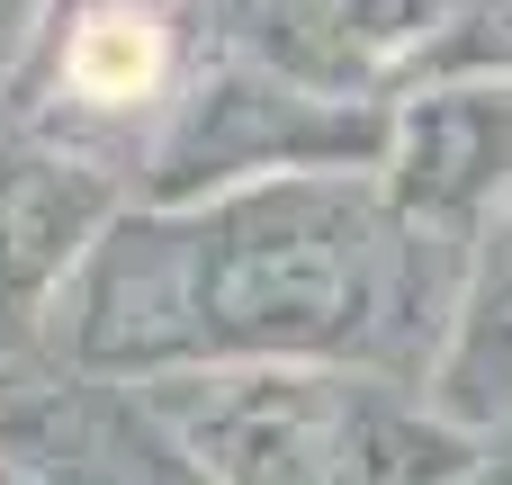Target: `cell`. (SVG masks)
Returning a JSON list of instances; mask_svg holds the SVG:
<instances>
[{"label":"cell","instance_id":"8fae6325","mask_svg":"<svg viewBox=\"0 0 512 485\" xmlns=\"http://www.w3.org/2000/svg\"><path fill=\"white\" fill-rule=\"evenodd\" d=\"M0 485H36V477H27V468H18V459H0Z\"/></svg>","mask_w":512,"mask_h":485},{"label":"cell","instance_id":"9c48e42d","mask_svg":"<svg viewBox=\"0 0 512 485\" xmlns=\"http://www.w3.org/2000/svg\"><path fill=\"white\" fill-rule=\"evenodd\" d=\"M468 9H477V0H342V54H351V72L387 99V90H405V81L459 36Z\"/></svg>","mask_w":512,"mask_h":485},{"label":"cell","instance_id":"3957f363","mask_svg":"<svg viewBox=\"0 0 512 485\" xmlns=\"http://www.w3.org/2000/svg\"><path fill=\"white\" fill-rule=\"evenodd\" d=\"M369 369H189L144 396L216 485H351V423Z\"/></svg>","mask_w":512,"mask_h":485},{"label":"cell","instance_id":"5b68a950","mask_svg":"<svg viewBox=\"0 0 512 485\" xmlns=\"http://www.w3.org/2000/svg\"><path fill=\"white\" fill-rule=\"evenodd\" d=\"M126 207H135L126 153H99V144L45 135V126H9V144H0V360L45 342L54 297L72 288V270Z\"/></svg>","mask_w":512,"mask_h":485},{"label":"cell","instance_id":"277c9868","mask_svg":"<svg viewBox=\"0 0 512 485\" xmlns=\"http://www.w3.org/2000/svg\"><path fill=\"white\" fill-rule=\"evenodd\" d=\"M0 459L36 485H216L135 378L72 369L45 342L0 360Z\"/></svg>","mask_w":512,"mask_h":485},{"label":"cell","instance_id":"52a82bcc","mask_svg":"<svg viewBox=\"0 0 512 485\" xmlns=\"http://www.w3.org/2000/svg\"><path fill=\"white\" fill-rule=\"evenodd\" d=\"M423 396L468 432L512 423V207L486 225L477 261L459 279V306H450V333L423 369Z\"/></svg>","mask_w":512,"mask_h":485},{"label":"cell","instance_id":"8992f818","mask_svg":"<svg viewBox=\"0 0 512 485\" xmlns=\"http://www.w3.org/2000/svg\"><path fill=\"white\" fill-rule=\"evenodd\" d=\"M378 189L414 243L477 261L486 225L512 207V81H405V90H387Z\"/></svg>","mask_w":512,"mask_h":485},{"label":"cell","instance_id":"7a4b0ae2","mask_svg":"<svg viewBox=\"0 0 512 485\" xmlns=\"http://www.w3.org/2000/svg\"><path fill=\"white\" fill-rule=\"evenodd\" d=\"M378 162H387V99L315 90L261 54L216 45L171 99V117L153 126L135 198L180 207V198H216L279 171H378Z\"/></svg>","mask_w":512,"mask_h":485},{"label":"cell","instance_id":"ba28073f","mask_svg":"<svg viewBox=\"0 0 512 485\" xmlns=\"http://www.w3.org/2000/svg\"><path fill=\"white\" fill-rule=\"evenodd\" d=\"M486 432L450 423L423 387L405 378H360V423H351V485H459L477 468Z\"/></svg>","mask_w":512,"mask_h":485},{"label":"cell","instance_id":"6da1fadb","mask_svg":"<svg viewBox=\"0 0 512 485\" xmlns=\"http://www.w3.org/2000/svg\"><path fill=\"white\" fill-rule=\"evenodd\" d=\"M468 261L396 225L378 171H279L216 198H135L72 288L45 351L99 378L189 369H369L423 387Z\"/></svg>","mask_w":512,"mask_h":485},{"label":"cell","instance_id":"30bf717a","mask_svg":"<svg viewBox=\"0 0 512 485\" xmlns=\"http://www.w3.org/2000/svg\"><path fill=\"white\" fill-rule=\"evenodd\" d=\"M459 485H512V423H495V432H486V450H477V468H468Z\"/></svg>","mask_w":512,"mask_h":485}]
</instances>
